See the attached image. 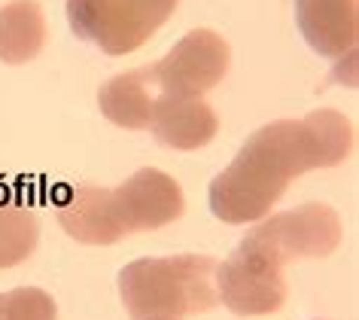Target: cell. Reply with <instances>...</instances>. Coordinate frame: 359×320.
Listing matches in <instances>:
<instances>
[{
	"label": "cell",
	"mask_w": 359,
	"mask_h": 320,
	"mask_svg": "<svg viewBox=\"0 0 359 320\" xmlns=\"http://www.w3.org/2000/svg\"><path fill=\"white\" fill-rule=\"evenodd\" d=\"M156 98H158V86L152 79V70L137 67L107 79L101 92H97V107H101V113L113 126L128 128V131H143L152 122Z\"/></svg>",
	"instance_id": "obj_10"
},
{
	"label": "cell",
	"mask_w": 359,
	"mask_h": 320,
	"mask_svg": "<svg viewBox=\"0 0 359 320\" xmlns=\"http://www.w3.org/2000/svg\"><path fill=\"white\" fill-rule=\"evenodd\" d=\"M46 43V15L37 0H10L0 6V61L28 65Z\"/></svg>",
	"instance_id": "obj_11"
},
{
	"label": "cell",
	"mask_w": 359,
	"mask_h": 320,
	"mask_svg": "<svg viewBox=\"0 0 359 320\" xmlns=\"http://www.w3.org/2000/svg\"><path fill=\"white\" fill-rule=\"evenodd\" d=\"M0 320H58V305L40 287H15L0 293Z\"/></svg>",
	"instance_id": "obj_13"
},
{
	"label": "cell",
	"mask_w": 359,
	"mask_h": 320,
	"mask_svg": "<svg viewBox=\"0 0 359 320\" xmlns=\"http://www.w3.org/2000/svg\"><path fill=\"white\" fill-rule=\"evenodd\" d=\"M40 220L28 204L0 192V269L22 265L37 251Z\"/></svg>",
	"instance_id": "obj_12"
},
{
	"label": "cell",
	"mask_w": 359,
	"mask_h": 320,
	"mask_svg": "<svg viewBox=\"0 0 359 320\" xmlns=\"http://www.w3.org/2000/svg\"><path fill=\"white\" fill-rule=\"evenodd\" d=\"M152 138L170 149H198L208 147L219 131L213 107L201 98H180L158 92L149 122Z\"/></svg>",
	"instance_id": "obj_9"
},
{
	"label": "cell",
	"mask_w": 359,
	"mask_h": 320,
	"mask_svg": "<svg viewBox=\"0 0 359 320\" xmlns=\"http://www.w3.org/2000/svg\"><path fill=\"white\" fill-rule=\"evenodd\" d=\"M350 149L353 126L338 110L268 122L247 138L226 171L210 180L208 204L222 223H253L271 213L295 177L344 162Z\"/></svg>",
	"instance_id": "obj_1"
},
{
	"label": "cell",
	"mask_w": 359,
	"mask_h": 320,
	"mask_svg": "<svg viewBox=\"0 0 359 320\" xmlns=\"http://www.w3.org/2000/svg\"><path fill=\"white\" fill-rule=\"evenodd\" d=\"M217 260L198 253L147 256L119 272V296L131 320H183L219 305Z\"/></svg>",
	"instance_id": "obj_3"
},
{
	"label": "cell",
	"mask_w": 359,
	"mask_h": 320,
	"mask_svg": "<svg viewBox=\"0 0 359 320\" xmlns=\"http://www.w3.org/2000/svg\"><path fill=\"white\" fill-rule=\"evenodd\" d=\"M152 320H170V317H152Z\"/></svg>",
	"instance_id": "obj_14"
},
{
	"label": "cell",
	"mask_w": 359,
	"mask_h": 320,
	"mask_svg": "<svg viewBox=\"0 0 359 320\" xmlns=\"http://www.w3.org/2000/svg\"><path fill=\"white\" fill-rule=\"evenodd\" d=\"M283 260L256 232H247L231 256L217 265L219 302L238 317L274 314L286 302Z\"/></svg>",
	"instance_id": "obj_5"
},
{
	"label": "cell",
	"mask_w": 359,
	"mask_h": 320,
	"mask_svg": "<svg viewBox=\"0 0 359 320\" xmlns=\"http://www.w3.org/2000/svg\"><path fill=\"white\" fill-rule=\"evenodd\" d=\"M180 183L158 168H140L116 189L70 186L55 201L61 229L79 244H116L128 235L152 232L183 217Z\"/></svg>",
	"instance_id": "obj_2"
},
{
	"label": "cell",
	"mask_w": 359,
	"mask_h": 320,
	"mask_svg": "<svg viewBox=\"0 0 359 320\" xmlns=\"http://www.w3.org/2000/svg\"><path fill=\"white\" fill-rule=\"evenodd\" d=\"M295 25L317 55H353L359 37V0H295Z\"/></svg>",
	"instance_id": "obj_8"
},
{
	"label": "cell",
	"mask_w": 359,
	"mask_h": 320,
	"mask_svg": "<svg viewBox=\"0 0 359 320\" xmlns=\"http://www.w3.org/2000/svg\"><path fill=\"white\" fill-rule=\"evenodd\" d=\"M231 65L229 40L210 28L189 31L161 61L149 65L158 92L180 98H201L222 83Z\"/></svg>",
	"instance_id": "obj_6"
},
{
	"label": "cell",
	"mask_w": 359,
	"mask_h": 320,
	"mask_svg": "<svg viewBox=\"0 0 359 320\" xmlns=\"http://www.w3.org/2000/svg\"><path fill=\"white\" fill-rule=\"evenodd\" d=\"M180 0H67V22L79 40L107 55L140 49L170 15Z\"/></svg>",
	"instance_id": "obj_4"
},
{
	"label": "cell",
	"mask_w": 359,
	"mask_h": 320,
	"mask_svg": "<svg viewBox=\"0 0 359 320\" xmlns=\"http://www.w3.org/2000/svg\"><path fill=\"white\" fill-rule=\"evenodd\" d=\"M253 232L283 262L323 260L341 244V220L329 204L311 201L302 208L274 213V217H262V223Z\"/></svg>",
	"instance_id": "obj_7"
}]
</instances>
